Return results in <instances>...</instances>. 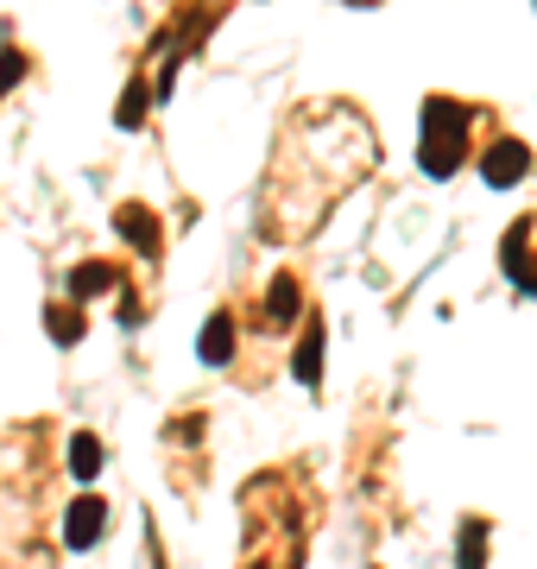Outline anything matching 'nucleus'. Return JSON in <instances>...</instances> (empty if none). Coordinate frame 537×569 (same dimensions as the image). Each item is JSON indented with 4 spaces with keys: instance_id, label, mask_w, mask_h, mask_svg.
<instances>
[{
    "instance_id": "nucleus-1",
    "label": "nucleus",
    "mask_w": 537,
    "mask_h": 569,
    "mask_svg": "<svg viewBox=\"0 0 537 569\" xmlns=\"http://www.w3.org/2000/svg\"><path fill=\"white\" fill-rule=\"evenodd\" d=\"M373 164H379V140H373L361 108L348 102L291 108L266 164V197H260L266 241H304L311 228H323V216L354 183L373 178Z\"/></svg>"
},
{
    "instance_id": "nucleus-2",
    "label": "nucleus",
    "mask_w": 537,
    "mask_h": 569,
    "mask_svg": "<svg viewBox=\"0 0 537 569\" xmlns=\"http://www.w3.org/2000/svg\"><path fill=\"white\" fill-rule=\"evenodd\" d=\"M297 500H311L297 468H266L247 481V493H241V538H247L241 569H304L316 512L297 519Z\"/></svg>"
},
{
    "instance_id": "nucleus-3",
    "label": "nucleus",
    "mask_w": 537,
    "mask_h": 569,
    "mask_svg": "<svg viewBox=\"0 0 537 569\" xmlns=\"http://www.w3.org/2000/svg\"><path fill=\"white\" fill-rule=\"evenodd\" d=\"M475 121H480V108L455 102V96H430L424 102V133H417L424 178H455L468 164V152H475Z\"/></svg>"
},
{
    "instance_id": "nucleus-4",
    "label": "nucleus",
    "mask_w": 537,
    "mask_h": 569,
    "mask_svg": "<svg viewBox=\"0 0 537 569\" xmlns=\"http://www.w3.org/2000/svg\"><path fill=\"white\" fill-rule=\"evenodd\" d=\"M95 298H121V323H140V298L126 291V266L114 260H83L70 272V305H95Z\"/></svg>"
},
{
    "instance_id": "nucleus-5",
    "label": "nucleus",
    "mask_w": 537,
    "mask_h": 569,
    "mask_svg": "<svg viewBox=\"0 0 537 569\" xmlns=\"http://www.w3.org/2000/svg\"><path fill=\"white\" fill-rule=\"evenodd\" d=\"M531 146L518 140V133H494V140L480 146V178L494 183V190H513V183L531 178Z\"/></svg>"
},
{
    "instance_id": "nucleus-6",
    "label": "nucleus",
    "mask_w": 537,
    "mask_h": 569,
    "mask_svg": "<svg viewBox=\"0 0 537 569\" xmlns=\"http://www.w3.org/2000/svg\"><path fill=\"white\" fill-rule=\"evenodd\" d=\"M499 266H506V279H513L525 298H537V216H518V222L506 228Z\"/></svg>"
},
{
    "instance_id": "nucleus-7",
    "label": "nucleus",
    "mask_w": 537,
    "mask_h": 569,
    "mask_svg": "<svg viewBox=\"0 0 537 569\" xmlns=\"http://www.w3.org/2000/svg\"><path fill=\"white\" fill-rule=\"evenodd\" d=\"M108 531V500L95 488H83L77 500H70V512H63V545L70 550H95Z\"/></svg>"
},
{
    "instance_id": "nucleus-8",
    "label": "nucleus",
    "mask_w": 537,
    "mask_h": 569,
    "mask_svg": "<svg viewBox=\"0 0 537 569\" xmlns=\"http://www.w3.org/2000/svg\"><path fill=\"white\" fill-rule=\"evenodd\" d=\"M234 329H241V317L222 305L203 323V336H196V361L203 367H234V355H241V336H234Z\"/></svg>"
},
{
    "instance_id": "nucleus-9",
    "label": "nucleus",
    "mask_w": 537,
    "mask_h": 569,
    "mask_svg": "<svg viewBox=\"0 0 537 569\" xmlns=\"http://www.w3.org/2000/svg\"><path fill=\"white\" fill-rule=\"evenodd\" d=\"M260 317H266V329L297 323V317H304V279H297V272H278V279L266 284V310H260Z\"/></svg>"
},
{
    "instance_id": "nucleus-10",
    "label": "nucleus",
    "mask_w": 537,
    "mask_h": 569,
    "mask_svg": "<svg viewBox=\"0 0 537 569\" xmlns=\"http://www.w3.org/2000/svg\"><path fill=\"white\" fill-rule=\"evenodd\" d=\"M323 317H304V336H297V355H291V373H297V387L323 392Z\"/></svg>"
},
{
    "instance_id": "nucleus-11",
    "label": "nucleus",
    "mask_w": 537,
    "mask_h": 569,
    "mask_svg": "<svg viewBox=\"0 0 537 569\" xmlns=\"http://www.w3.org/2000/svg\"><path fill=\"white\" fill-rule=\"evenodd\" d=\"M114 228H121L126 247H133V253H145V260H159V253H165V241H159V216H152V209L121 203V209H114Z\"/></svg>"
},
{
    "instance_id": "nucleus-12",
    "label": "nucleus",
    "mask_w": 537,
    "mask_h": 569,
    "mask_svg": "<svg viewBox=\"0 0 537 569\" xmlns=\"http://www.w3.org/2000/svg\"><path fill=\"white\" fill-rule=\"evenodd\" d=\"M102 468H108V449L95 430H70V475L83 481V488H95L102 481Z\"/></svg>"
},
{
    "instance_id": "nucleus-13",
    "label": "nucleus",
    "mask_w": 537,
    "mask_h": 569,
    "mask_svg": "<svg viewBox=\"0 0 537 569\" xmlns=\"http://www.w3.org/2000/svg\"><path fill=\"white\" fill-rule=\"evenodd\" d=\"M487 519L480 512H468L462 519V531H455V569H487Z\"/></svg>"
},
{
    "instance_id": "nucleus-14",
    "label": "nucleus",
    "mask_w": 537,
    "mask_h": 569,
    "mask_svg": "<svg viewBox=\"0 0 537 569\" xmlns=\"http://www.w3.org/2000/svg\"><path fill=\"white\" fill-rule=\"evenodd\" d=\"M44 329H51V342L58 348H77L83 342V329H89V317H83V305H44Z\"/></svg>"
},
{
    "instance_id": "nucleus-15",
    "label": "nucleus",
    "mask_w": 537,
    "mask_h": 569,
    "mask_svg": "<svg viewBox=\"0 0 537 569\" xmlns=\"http://www.w3.org/2000/svg\"><path fill=\"white\" fill-rule=\"evenodd\" d=\"M145 108H152V89H145V70H140V77L126 82L121 114H114V121H121V127H140V114H145Z\"/></svg>"
},
{
    "instance_id": "nucleus-16",
    "label": "nucleus",
    "mask_w": 537,
    "mask_h": 569,
    "mask_svg": "<svg viewBox=\"0 0 537 569\" xmlns=\"http://www.w3.org/2000/svg\"><path fill=\"white\" fill-rule=\"evenodd\" d=\"M26 70H32V58H26V51H7V58H0V102L13 96V82H20Z\"/></svg>"
}]
</instances>
